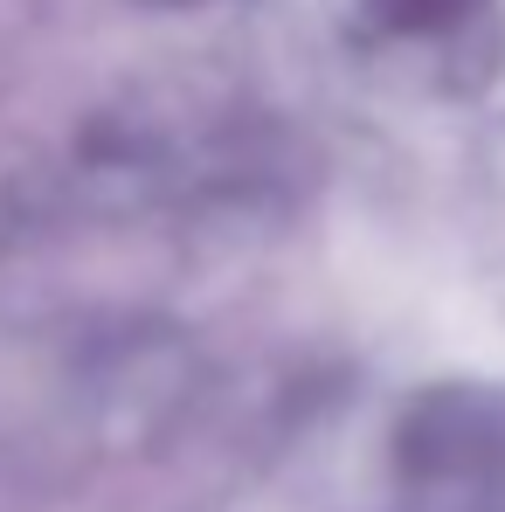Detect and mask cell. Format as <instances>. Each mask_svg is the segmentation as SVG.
Returning <instances> with one entry per match:
<instances>
[{
	"label": "cell",
	"instance_id": "cell-1",
	"mask_svg": "<svg viewBox=\"0 0 505 512\" xmlns=\"http://www.w3.org/2000/svg\"><path fill=\"white\" fill-rule=\"evenodd\" d=\"M450 7H464V0H395L402 21H436V14H450Z\"/></svg>",
	"mask_w": 505,
	"mask_h": 512
}]
</instances>
